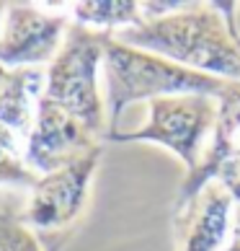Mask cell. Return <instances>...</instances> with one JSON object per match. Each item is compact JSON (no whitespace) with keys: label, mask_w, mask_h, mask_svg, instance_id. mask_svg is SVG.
Wrapping results in <instances>:
<instances>
[{"label":"cell","mask_w":240,"mask_h":251,"mask_svg":"<svg viewBox=\"0 0 240 251\" xmlns=\"http://www.w3.org/2000/svg\"><path fill=\"white\" fill-rule=\"evenodd\" d=\"M217 119L212 127V143L194 171L183 176L173 200V212L189 204L212 181L227 184L240 174V83H227L217 96Z\"/></svg>","instance_id":"cell-7"},{"label":"cell","mask_w":240,"mask_h":251,"mask_svg":"<svg viewBox=\"0 0 240 251\" xmlns=\"http://www.w3.org/2000/svg\"><path fill=\"white\" fill-rule=\"evenodd\" d=\"M44 78H47V70L16 68L8 70L3 83H0V125L16 132L23 143H29L34 132Z\"/></svg>","instance_id":"cell-10"},{"label":"cell","mask_w":240,"mask_h":251,"mask_svg":"<svg viewBox=\"0 0 240 251\" xmlns=\"http://www.w3.org/2000/svg\"><path fill=\"white\" fill-rule=\"evenodd\" d=\"M104 75H106V140L119 132L122 111L134 101H153L165 96H219L227 80L186 70L181 65L160 57V54L129 47L111 36L104 52Z\"/></svg>","instance_id":"cell-2"},{"label":"cell","mask_w":240,"mask_h":251,"mask_svg":"<svg viewBox=\"0 0 240 251\" xmlns=\"http://www.w3.org/2000/svg\"><path fill=\"white\" fill-rule=\"evenodd\" d=\"M114 34L96 31L72 21L54 60L47 65L42 99L75 117L93 135L106 137V114L98 94V65H104L106 42Z\"/></svg>","instance_id":"cell-3"},{"label":"cell","mask_w":240,"mask_h":251,"mask_svg":"<svg viewBox=\"0 0 240 251\" xmlns=\"http://www.w3.org/2000/svg\"><path fill=\"white\" fill-rule=\"evenodd\" d=\"M5 73H8V70L3 68V65H0V83H3V78H5Z\"/></svg>","instance_id":"cell-18"},{"label":"cell","mask_w":240,"mask_h":251,"mask_svg":"<svg viewBox=\"0 0 240 251\" xmlns=\"http://www.w3.org/2000/svg\"><path fill=\"white\" fill-rule=\"evenodd\" d=\"M5 5H8V3H0V26H3V16H5Z\"/></svg>","instance_id":"cell-17"},{"label":"cell","mask_w":240,"mask_h":251,"mask_svg":"<svg viewBox=\"0 0 240 251\" xmlns=\"http://www.w3.org/2000/svg\"><path fill=\"white\" fill-rule=\"evenodd\" d=\"M0 251H44L36 233L21 220V210H13L0 200Z\"/></svg>","instance_id":"cell-13"},{"label":"cell","mask_w":240,"mask_h":251,"mask_svg":"<svg viewBox=\"0 0 240 251\" xmlns=\"http://www.w3.org/2000/svg\"><path fill=\"white\" fill-rule=\"evenodd\" d=\"M233 194L222 181H212L189 204L173 212L176 251H225L230 244Z\"/></svg>","instance_id":"cell-9"},{"label":"cell","mask_w":240,"mask_h":251,"mask_svg":"<svg viewBox=\"0 0 240 251\" xmlns=\"http://www.w3.org/2000/svg\"><path fill=\"white\" fill-rule=\"evenodd\" d=\"M101 153H90L80 161L39 176L29 194V202L21 210V220L29 226L44 251H60L70 236V228L78 223L88 200L90 179L98 169Z\"/></svg>","instance_id":"cell-4"},{"label":"cell","mask_w":240,"mask_h":251,"mask_svg":"<svg viewBox=\"0 0 240 251\" xmlns=\"http://www.w3.org/2000/svg\"><path fill=\"white\" fill-rule=\"evenodd\" d=\"M104 151L98 135L83 127L75 117L65 114L49 101L39 99L34 132L26 143V163L39 176L80 161L90 153Z\"/></svg>","instance_id":"cell-8"},{"label":"cell","mask_w":240,"mask_h":251,"mask_svg":"<svg viewBox=\"0 0 240 251\" xmlns=\"http://www.w3.org/2000/svg\"><path fill=\"white\" fill-rule=\"evenodd\" d=\"M225 187H227V192H230V194H233V200L240 204V174L235 176V179H230V181L225 184Z\"/></svg>","instance_id":"cell-14"},{"label":"cell","mask_w":240,"mask_h":251,"mask_svg":"<svg viewBox=\"0 0 240 251\" xmlns=\"http://www.w3.org/2000/svg\"><path fill=\"white\" fill-rule=\"evenodd\" d=\"M70 26L72 21L65 13H47L31 3H8L0 26V65L11 70L49 65Z\"/></svg>","instance_id":"cell-6"},{"label":"cell","mask_w":240,"mask_h":251,"mask_svg":"<svg viewBox=\"0 0 240 251\" xmlns=\"http://www.w3.org/2000/svg\"><path fill=\"white\" fill-rule=\"evenodd\" d=\"M225 251H240V238H235V236H230V244L225 246Z\"/></svg>","instance_id":"cell-15"},{"label":"cell","mask_w":240,"mask_h":251,"mask_svg":"<svg viewBox=\"0 0 240 251\" xmlns=\"http://www.w3.org/2000/svg\"><path fill=\"white\" fill-rule=\"evenodd\" d=\"M67 8L75 24L96 31L111 34L122 29H140L145 24L142 3L134 0H78V3H67Z\"/></svg>","instance_id":"cell-11"},{"label":"cell","mask_w":240,"mask_h":251,"mask_svg":"<svg viewBox=\"0 0 240 251\" xmlns=\"http://www.w3.org/2000/svg\"><path fill=\"white\" fill-rule=\"evenodd\" d=\"M36 181L39 174L26 163V143L0 125V187H23L31 192Z\"/></svg>","instance_id":"cell-12"},{"label":"cell","mask_w":240,"mask_h":251,"mask_svg":"<svg viewBox=\"0 0 240 251\" xmlns=\"http://www.w3.org/2000/svg\"><path fill=\"white\" fill-rule=\"evenodd\" d=\"M116 39L160 54L194 73L240 83V31H233L219 3H186L183 11L122 29Z\"/></svg>","instance_id":"cell-1"},{"label":"cell","mask_w":240,"mask_h":251,"mask_svg":"<svg viewBox=\"0 0 240 251\" xmlns=\"http://www.w3.org/2000/svg\"><path fill=\"white\" fill-rule=\"evenodd\" d=\"M217 119L215 96H165L147 101V122L134 132H119L109 143H153L176 153L186 174L201 161V145Z\"/></svg>","instance_id":"cell-5"},{"label":"cell","mask_w":240,"mask_h":251,"mask_svg":"<svg viewBox=\"0 0 240 251\" xmlns=\"http://www.w3.org/2000/svg\"><path fill=\"white\" fill-rule=\"evenodd\" d=\"M233 236L240 238V210H238V215H235V220H233Z\"/></svg>","instance_id":"cell-16"}]
</instances>
